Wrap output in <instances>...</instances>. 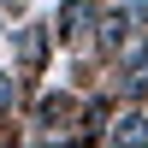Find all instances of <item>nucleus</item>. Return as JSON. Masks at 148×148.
Wrapping results in <instances>:
<instances>
[{
	"instance_id": "obj_1",
	"label": "nucleus",
	"mask_w": 148,
	"mask_h": 148,
	"mask_svg": "<svg viewBox=\"0 0 148 148\" xmlns=\"http://www.w3.org/2000/svg\"><path fill=\"white\" fill-rule=\"evenodd\" d=\"M113 142H148V119H125L113 130Z\"/></svg>"
},
{
	"instance_id": "obj_2",
	"label": "nucleus",
	"mask_w": 148,
	"mask_h": 148,
	"mask_svg": "<svg viewBox=\"0 0 148 148\" xmlns=\"http://www.w3.org/2000/svg\"><path fill=\"white\" fill-rule=\"evenodd\" d=\"M83 18H89V0H65V12H59V30H77Z\"/></svg>"
},
{
	"instance_id": "obj_3",
	"label": "nucleus",
	"mask_w": 148,
	"mask_h": 148,
	"mask_svg": "<svg viewBox=\"0 0 148 148\" xmlns=\"http://www.w3.org/2000/svg\"><path fill=\"white\" fill-rule=\"evenodd\" d=\"M0 107H12V77H0Z\"/></svg>"
}]
</instances>
